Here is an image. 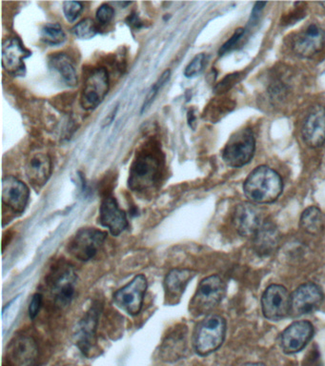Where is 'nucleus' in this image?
I'll return each mask as SVG.
<instances>
[{
	"label": "nucleus",
	"mask_w": 325,
	"mask_h": 366,
	"mask_svg": "<svg viewBox=\"0 0 325 366\" xmlns=\"http://www.w3.org/2000/svg\"><path fill=\"white\" fill-rule=\"evenodd\" d=\"M284 190L281 176L268 166H259L250 173L244 181L245 196L251 203H272Z\"/></svg>",
	"instance_id": "obj_1"
},
{
	"label": "nucleus",
	"mask_w": 325,
	"mask_h": 366,
	"mask_svg": "<svg viewBox=\"0 0 325 366\" xmlns=\"http://www.w3.org/2000/svg\"><path fill=\"white\" fill-rule=\"evenodd\" d=\"M161 158L151 152L141 153L130 167L128 186L134 192H145L154 187L161 179Z\"/></svg>",
	"instance_id": "obj_2"
},
{
	"label": "nucleus",
	"mask_w": 325,
	"mask_h": 366,
	"mask_svg": "<svg viewBox=\"0 0 325 366\" xmlns=\"http://www.w3.org/2000/svg\"><path fill=\"white\" fill-rule=\"evenodd\" d=\"M226 322L219 315H208L197 325L194 347L197 354L207 356L219 349L224 342Z\"/></svg>",
	"instance_id": "obj_3"
},
{
	"label": "nucleus",
	"mask_w": 325,
	"mask_h": 366,
	"mask_svg": "<svg viewBox=\"0 0 325 366\" xmlns=\"http://www.w3.org/2000/svg\"><path fill=\"white\" fill-rule=\"evenodd\" d=\"M77 280L74 268L64 261L51 269L47 281L57 305L61 307L70 305L76 295Z\"/></svg>",
	"instance_id": "obj_4"
},
{
	"label": "nucleus",
	"mask_w": 325,
	"mask_h": 366,
	"mask_svg": "<svg viewBox=\"0 0 325 366\" xmlns=\"http://www.w3.org/2000/svg\"><path fill=\"white\" fill-rule=\"evenodd\" d=\"M224 294L225 285L219 276L213 275L204 278L190 303V312L196 317L209 314L219 305Z\"/></svg>",
	"instance_id": "obj_5"
},
{
	"label": "nucleus",
	"mask_w": 325,
	"mask_h": 366,
	"mask_svg": "<svg viewBox=\"0 0 325 366\" xmlns=\"http://www.w3.org/2000/svg\"><path fill=\"white\" fill-rule=\"evenodd\" d=\"M255 149L256 139L253 131L250 128H244L232 134L222 152V159L227 165L241 168L253 159Z\"/></svg>",
	"instance_id": "obj_6"
},
{
	"label": "nucleus",
	"mask_w": 325,
	"mask_h": 366,
	"mask_svg": "<svg viewBox=\"0 0 325 366\" xmlns=\"http://www.w3.org/2000/svg\"><path fill=\"white\" fill-rule=\"evenodd\" d=\"M106 238V233L96 228L81 229L69 241V253L81 261L92 260L101 250Z\"/></svg>",
	"instance_id": "obj_7"
},
{
	"label": "nucleus",
	"mask_w": 325,
	"mask_h": 366,
	"mask_svg": "<svg viewBox=\"0 0 325 366\" xmlns=\"http://www.w3.org/2000/svg\"><path fill=\"white\" fill-rule=\"evenodd\" d=\"M262 310L265 318L273 322L284 320L291 312V295L284 286L272 285L262 298Z\"/></svg>",
	"instance_id": "obj_8"
},
{
	"label": "nucleus",
	"mask_w": 325,
	"mask_h": 366,
	"mask_svg": "<svg viewBox=\"0 0 325 366\" xmlns=\"http://www.w3.org/2000/svg\"><path fill=\"white\" fill-rule=\"evenodd\" d=\"M109 91V74L105 68L95 69L85 81L81 96L84 110L91 111L101 105Z\"/></svg>",
	"instance_id": "obj_9"
},
{
	"label": "nucleus",
	"mask_w": 325,
	"mask_h": 366,
	"mask_svg": "<svg viewBox=\"0 0 325 366\" xmlns=\"http://www.w3.org/2000/svg\"><path fill=\"white\" fill-rule=\"evenodd\" d=\"M146 289V278L144 275H137L128 285L115 293V303L129 315L137 316L144 305Z\"/></svg>",
	"instance_id": "obj_10"
},
{
	"label": "nucleus",
	"mask_w": 325,
	"mask_h": 366,
	"mask_svg": "<svg viewBox=\"0 0 325 366\" xmlns=\"http://www.w3.org/2000/svg\"><path fill=\"white\" fill-rule=\"evenodd\" d=\"M322 288L313 283L299 286L291 295V313L294 317L312 314L319 310L324 301Z\"/></svg>",
	"instance_id": "obj_11"
},
{
	"label": "nucleus",
	"mask_w": 325,
	"mask_h": 366,
	"mask_svg": "<svg viewBox=\"0 0 325 366\" xmlns=\"http://www.w3.org/2000/svg\"><path fill=\"white\" fill-rule=\"evenodd\" d=\"M102 305L99 301L92 303L90 309L77 326L76 343L77 347L85 355L94 349L97 343V328Z\"/></svg>",
	"instance_id": "obj_12"
},
{
	"label": "nucleus",
	"mask_w": 325,
	"mask_h": 366,
	"mask_svg": "<svg viewBox=\"0 0 325 366\" xmlns=\"http://www.w3.org/2000/svg\"><path fill=\"white\" fill-rule=\"evenodd\" d=\"M266 221L262 209L253 203H242L237 205L233 215L235 228L239 235L248 238L256 235Z\"/></svg>",
	"instance_id": "obj_13"
},
{
	"label": "nucleus",
	"mask_w": 325,
	"mask_h": 366,
	"mask_svg": "<svg viewBox=\"0 0 325 366\" xmlns=\"http://www.w3.org/2000/svg\"><path fill=\"white\" fill-rule=\"evenodd\" d=\"M31 54V52L25 48L21 39L10 37L2 44V67L12 76H24L26 71L24 61Z\"/></svg>",
	"instance_id": "obj_14"
},
{
	"label": "nucleus",
	"mask_w": 325,
	"mask_h": 366,
	"mask_svg": "<svg viewBox=\"0 0 325 366\" xmlns=\"http://www.w3.org/2000/svg\"><path fill=\"white\" fill-rule=\"evenodd\" d=\"M314 335V326L306 321H299L290 325L282 332L281 345L286 354H295L306 347Z\"/></svg>",
	"instance_id": "obj_15"
},
{
	"label": "nucleus",
	"mask_w": 325,
	"mask_h": 366,
	"mask_svg": "<svg viewBox=\"0 0 325 366\" xmlns=\"http://www.w3.org/2000/svg\"><path fill=\"white\" fill-rule=\"evenodd\" d=\"M52 159L42 151L32 152L25 164V173L32 187L39 190L48 183L52 175Z\"/></svg>",
	"instance_id": "obj_16"
},
{
	"label": "nucleus",
	"mask_w": 325,
	"mask_h": 366,
	"mask_svg": "<svg viewBox=\"0 0 325 366\" xmlns=\"http://www.w3.org/2000/svg\"><path fill=\"white\" fill-rule=\"evenodd\" d=\"M28 186L14 176H5L2 181V201L14 213H23L29 203Z\"/></svg>",
	"instance_id": "obj_17"
},
{
	"label": "nucleus",
	"mask_w": 325,
	"mask_h": 366,
	"mask_svg": "<svg viewBox=\"0 0 325 366\" xmlns=\"http://www.w3.org/2000/svg\"><path fill=\"white\" fill-rule=\"evenodd\" d=\"M302 138L306 145L319 148L325 143V108L314 106L307 114L302 125Z\"/></svg>",
	"instance_id": "obj_18"
},
{
	"label": "nucleus",
	"mask_w": 325,
	"mask_h": 366,
	"mask_svg": "<svg viewBox=\"0 0 325 366\" xmlns=\"http://www.w3.org/2000/svg\"><path fill=\"white\" fill-rule=\"evenodd\" d=\"M324 42V30L311 24L294 39L293 51L297 56L308 59L322 51Z\"/></svg>",
	"instance_id": "obj_19"
},
{
	"label": "nucleus",
	"mask_w": 325,
	"mask_h": 366,
	"mask_svg": "<svg viewBox=\"0 0 325 366\" xmlns=\"http://www.w3.org/2000/svg\"><path fill=\"white\" fill-rule=\"evenodd\" d=\"M99 223L106 227L112 236H119L128 227L126 214L119 208L116 199L107 196L99 208Z\"/></svg>",
	"instance_id": "obj_20"
},
{
	"label": "nucleus",
	"mask_w": 325,
	"mask_h": 366,
	"mask_svg": "<svg viewBox=\"0 0 325 366\" xmlns=\"http://www.w3.org/2000/svg\"><path fill=\"white\" fill-rule=\"evenodd\" d=\"M196 276L190 269H174L164 280L165 301L170 305H177L184 295L189 281Z\"/></svg>",
	"instance_id": "obj_21"
},
{
	"label": "nucleus",
	"mask_w": 325,
	"mask_h": 366,
	"mask_svg": "<svg viewBox=\"0 0 325 366\" xmlns=\"http://www.w3.org/2000/svg\"><path fill=\"white\" fill-rule=\"evenodd\" d=\"M187 349V327L179 325L165 337L159 354L165 362H175L184 356Z\"/></svg>",
	"instance_id": "obj_22"
},
{
	"label": "nucleus",
	"mask_w": 325,
	"mask_h": 366,
	"mask_svg": "<svg viewBox=\"0 0 325 366\" xmlns=\"http://www.w3.org/2000/svg\"><path fill=\"white\" fill-rule=\"evenodd\" d=\"M254 238V249L257 255H271L276 250L279 243V234L277 226L270 221H265L257 230Z\"/></svg>",
	"instance_id": "obj_23"
},
{
	"label": "nucleus",
	"mask_w": 325,
	"mask_h": 366,
	"mask_svg": "<svg viewBox=\"0 0 325 366\" xmlns=\"http://www.w3.org/2000/svg\"><path fill=\"white\" fill-rule=\"evenodd\" d=\"M49 68L59 77L65 85L75 87L77 85L76 67L72 59L66 54H52L48 59Z\"/></svg>",
	"instance_id": "obj_24"
},
{
	"label": "nucleus",
	"mask_w": 325,
	"mask_h": 366,
	"mask_svg": "<svg viewBox=\"0 0 325 366\" xmlns=\"http://www.w3.org/2000/svg\"><path fill=\"white\" fill-rule=\"evenodd\" d=\"M12 358L19 365H27L34 360L37 355V345L32 338H17L11 345Z\"/></svg>",
	"instance_id": "obj_25"
},
{
	"label": "nucleus",
	"mask_w": 325,
	"mask_h": 366,
	"mask_svg": "<svg viewBox=\"0 0 325 366\" xmlns=\"http://www.w3.org/2000/svg\"><path fill=\"white\" fill-rule=\"evenodd\" d=\"M299 225L305 233L312 236L319 235L324 229V214L316 206L305 209L304 213L302 214Z\"/></svg>",
	"instance_id": "obj_26"
},
{
	"label": "nucleus",
	"mask_w": 325,
	"mask_h": 366,
	"mask_svg": "<svg viewBox=\"0 0 325 366\" xmlns=\"http://www.w3.org/2000/svg\"><path fill=\"white\" fill-rule=\"evenodd\" d=\"M41 41L50 46L61 45L66 41V34L59 23H48L42 27L41 32Z\"/></svg>",
	"instance_id": "obj_27"
},
{
	"label": "nucleus",
	"mask_w": 325,
	"mask_h": 366,
	"mask_svg": "<svg viewBox=\"0 0 325 366\" xmlns=\"http://www.w3.org/2000/svg\"><path fill=\"white\" fill-rule=\"evenodd\" d=\"M72 33L79 39H94L97 34V28L94 21L91 19H85L83 21L75 25Z\"/></svg>",
	"instance_id": "obj_28"
},
{
	"label": "nucleus",
	"mask_w": 325,
	"mask_h": 366,
	"mask_svg": "<svg viewBox=\"0 0 325 366\" xmlns=\"http://www.w3.org/2000/svg\"><path fill=\"white\" fill-rule=\"evenodd\" d=\"M170 77H171V71H170L169 69H167L166 71H164L161 76L159 77V79L156 81V83L151 87V89L149 90L148 94H147L146 98H145L144 103L141 108V113H144V112L146 111L147 109L151 106L155 99L157 98L159 90H161L162 87L169 81Z\"/></svg>",
	"instance_id": "obj_29"
},
{
	"label": "nucleus",
	"mask_w": 325,
	"mask_h": 366,
	"mask_svg": "<svg viewBox=\"0 0 325 366\" xmlns=\"http://www.w3.org/2000/svg\"><path fill=\"white\" fill-rule=\"evenodd\" d=\"M207 57L205 54H199L192 59L184 70V76L186 78H193L197 74H201L206 64Z\"/></svg>",
	"instance_id": "obj_30"
},
{
	"label": "nucleus",
	"mask_w": 325,
	"mask_h": 366,
	"mask_svg": "<svg viewBox=\"0 0 325 366\" xmlns=\"http://www.w3.org/2000/svg\"><path fill=\"white\" fill-rule=\"evenodd\" d=\"M83 11V3L79 1H66L63 3L64 16L67 21L74 22Z\"/></svg>",
	"instance_id": "obj_31"
},
{
	"label": "nucleus",
	"mask_w": 325,
	"mask_h": 366,
	"mask_svg": "<svg viewBox=\"0 0 325 366\" xmlns=\"http://www.w3.org/2000/svg\"><path fill=\"white\" fill-rule=\"evenodd\" d=\"M245 30L244 28H239L236 30L233 36L230 37L228 41L226 43L222 45L221 48L219 49V56H224V54L228 53V52L232 51L239 44V41L242 39V37L244 36Z\"/></svg>",
	"instance_id": "obj_32"
},
{
	"label": "nucleus",
	"mask_w": 325,
	"mask_h": 366,
	"mask_svg": "<svg viewBox=\"0 0 325 366\" xmlns=\"http://www.w3.org/2000/svg\"><path fill=\"white\" fill-rule=\"evenodd\" d=\"M115 16V10L108 4H102L99 9L97 10L96 19L99 23L106 25L112 21V17Z\"/></svg>",
	"instance_id": "obj_33"
},
{
	"label": "nucleus",
	"mask_w": 325,
	"mask_h": 366,
	"mask_svg": "<svg viewBox=\"0 0 325 366\" xmlns=\"http://www.w3.org/2000/svg\"><path fill=\"white\" fill-rule=\"evenodd\" d=\"M42 300H43V298H42L41 294L37 293L32 296L31 303H30L29 305V316L32 320H34L39 315L42 305Z\"/></svg>",
	"instance_id": "obj_34"
},
{
	"label": "nucleus",
	"mask_w": 325,
	"mask_h": 366,
	"mask_svg": "<svg viewBox=\"0 0 325 366\" xmlns=\"http://www.w3.org/2000/svg\"><path fill=\"white\" fill-rule=\"evenodd\" d=\"M128 24L130 26L132 27V28H141V21H139V17L137 16V14H132V16H130L128 17Z\"/></svg>",
	"instance_id": "obj_35"
},
{
	"label": "nucleus",
	"mask_w": 325,
	"mask_h": 366,
	"mask_svg": "<svg viewBox=\"0 0 325 366\" xmlns=\"http://www.w3.org/2000/svg\"><path fill=\"white\" fill-rule=\"evenodd\" d=\"M244 366H266L264 365H262V363H247V365H244Z\"/></svg>",
	"instance_id": "obj_36"
},
{
	"label": "nucleus",
	"mask_w": 325,
	"mask_h": 366,
	"mask_svg": "<svg viewBox=\"0 0 325 366\" xmlns=\"http://www.w3.org/2000/svg\"><path fill=\"white\" fill-rule=\"evenodd\" d=\"M117 4L121 5V6L126 7L131 4V2H117Z\"/></svg>",
	"instance_id": "obj_37"
},
{
	"label": "nucleus",
	"mask_w": 325,
	"mask_h": 366,
	"mask_svg": "<svg viewBox=\"0 0 325 366\" xmlns=\"http://www.w3.org/2000/svg\"><path fill=\"white\" fill-rule=\"evenodd\" d=\"M321 4L322 5V6H324V9H325V2H322V3H321Z\"/></svg>",
	"instance_id": "obj_38"
},
{
	"label": "nucleus",
	"mask_w": 325,
	"mask_h": 366,
	"mask_svg": "<svg viewBox=\"0 0 325 366\" xmlns=\"http://www.w3.org/2000/svg\"><path fill=\"white\" fill-rule=\"evenodd\" d=\"M315 366H322V365H315Z\"/></svg>",
	"instance_id": "obj_39"
}]
</instances>
